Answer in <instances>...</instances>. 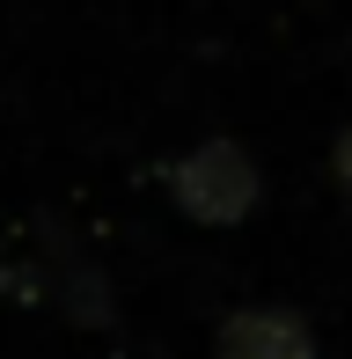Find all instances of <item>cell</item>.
<instances>
[{"label":"cell","mask_w":352,"mask_h":359,"mask_svg":"<svg viewBox=\"0 0 352 359\" xmlns=\"http://www.w3.org/2000/svg\"><path fill=\"white\" fill-rule=\"evenodd\" d=\"M213 359H316V337L286 308H243V316L220 323Z\"/></svg>","instance_id":"obj_2"},{"label":"cell","mask_w":352,"mask_h":359,"mask_svg":"<svg viewBox=\"0 0 352 359\" xmlns=\"http://www.w3.org/2000/svg\"><path fill=\"white\" fill-rule=\"evenodd\" d=\"M330 169H338V184H345V198H352V133L338 140V161H330Z\"/></svg>","instance_id":"obj_3"},{"label":"cell","mask_w":352,"mask_h":359,"mask_svg":"<svg viewBox=\"0 0 352 359\" xmlns=\"http://www.w3.org/2000/svg\"><path fill=\"white\" fill-rule=\"evenodd\" d=\"M257 191H264V176H257V161H250V147H235V140H205V147H191L169 169L176 213H191L198 227H235L257 205Z\"/></svg>","instance_id":"obj_1"}]
</instances>
